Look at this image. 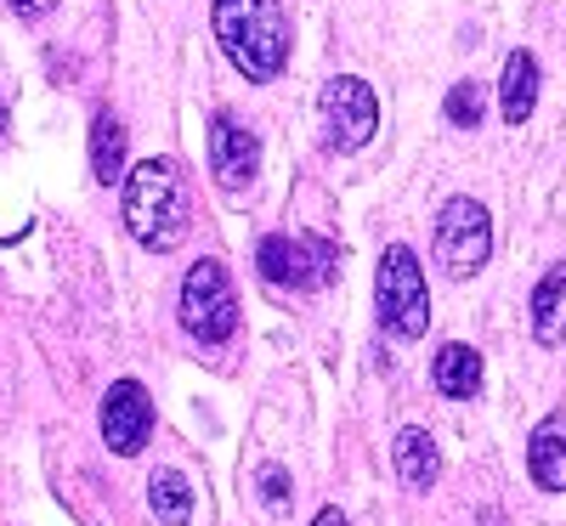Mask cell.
Returning <instances> with one entry per match:
<instances>
[{
  "mask_svg": "<svg viewBox=\"0 0 566 526\" xmlns=\"http://www.w3.org/2000/svg\"><path fill=\"white\" fill-rule=\"evenodd\" d=\"M210 29L221 40L227 63L244 80L266 85L290 69V18H283V0H216L210 7Z\"/></svg>",
  "mask_w": 566,
  "mask_h": 526,
  "instance_id": "6da1fadb",
  "label": "cell"
},
{
  "mask_svg": "<svg viewBox=\"0 0 566 526\" xmlns=\"http://www.w3.org/2000/svg\"><path fill=\"white\" fill-rule=\"evenodd\" d=\"M125 227L142 250H176L187 227H193V199H187V181L176 159H142L125 176Z\"/></svg>",
  "mask_w": 566,
  "mask_h": 526,
  "instance_id": "7a4b0ae2",
  "label": "cell"
},
{
  "mask_svg": "<svg viewBox=\"0 0 566 526\" xmlns=\"http://www.w3.org/2000/svg\"><path fill=\"white\" fill-rule=\"evenodd\" d=\"M374 295H380V323L397 334V340H419L431 328V290H424L419 255L408 244H391L380 255V272H374Z\"/></svg>",
  "mask_w": 566,
  "mask_h": 526,
  "instance_id": "3957f363",
  "label": "cell"
},
{
  "mask_svg": "<svg viewBox=\"0 0 566 526\" xmlns=\"http://www.w3.org/2000/svg\"><path fill=\"white\" fill-rule=\"evenodd\" d=\"M431 250H437V266L464 283V277H476L493 255V215L488 204L476 199H448L442 215H437V232H431Z\"/></svg>",
  "mask_w": 566,
  "mask_h": 526,
  "instance_id": "277c9868",
  "label": "cell"
},
{
  "mask_svg": "<svg viewBox=\"0 0 566 526\" xmlns=\"http://www.w3.org/2000/svg\"><path fill=\"white\" fill-rule=\"evenodd\" d=\"M181 328L193 334L199 346H221L232 328H239V295L227 283L221 261H193L181 277Z\"/></svg>",
  "mask_w": 566,
  "mask_h": 526,
  "instance_id": "5b68a950",
  "label": "cell"
},
{
  "mask_svg": "<svg viewBox=\"0 0 566 526\" xmlns=\"http://www.w3.org/2000/svg\"><path fill=\"white\" fill-rule=\"evenodd\" d=\"M317 119H323V148L357 154L363 141L380 130V97H374L357 74H335L317 91Z\"/></svg>",
  "mask_w": 566,
  "mask_h": 526,
  "instance_id": "8992f818",
  "label": "cell"
},
{
  "mask_svg": "<svg viewBox=\"0 0 566 526\" xmlns=\"http://www.w3.org/2000/svg\"><path fill=\"white\" fill-rule=\"evenodd\" d=\"M255 266H261L266 283H277V290H323V283L340 272V250L317 232H306V238L272 232V238H261Z\"/></svg>",
  "mask_w": 566,
  "mask_h": 526,
  "instance_id": "52a82bcc",
  "label": "cell"
},
{
  "mask_svg": "<svg viewBox=\"0 0 566 526\" xmlns=\"http://www.w3.org/2000/svg\"><path fill=\"white\" fill-rule=\"evenodd\" d=\"M261 170V136L232 119V114H216L210 119V176L227 187V193H244Z\"/></svg>",
  "mask_w": 566,
  "mask_h": 526,
  "instance_id": "ba28073f",
  "label": "cell"
},
{
  "mask_svg": "<svg viewBox=\"0 0 566 526\" xmlns=\"http://www.w3.org/2000/svg\"><path fill=\"white\" fill-rule=\"evenodd\" d=\"M148 436H154V397L142 391L136 379H119V386L103 397V442L119 459H130V453L148 448Z\"/></svg>",
  "mask_w": 566,
  "mask_h": 526,
  "instance_id": "9c48e42d",
  "label": "cell"
},
{
  "mask_svg": "<svg viewBox=\"0 0 566 526\" xmlns=\"http://www.w3.org/2000/svg\"><path fill=\"white\" fill-rule=\"evenodd\" d=\"M527 470L544 493H566V413H549L533 442H527Z\"/></svg>",
  "mask_w": 566,
  "mask_h": 526,
  "instance_id": "30bf717a",
  "label": "cell"
},
{
  "mask_svg": "<svg viewBox=\"0 0 566 526\" xmlns=\"http://www.w3.org/2000/svg\"><path fill=\"white\" fill-rule=\"evenodd\" d=\"M533 334L538 346H566V261H555L533 290Z\"/></svg>",
  "mask_w": 566,
  "mask_h": 526,
  "instance_id": "8fae6325",
  "label": "cell"
},
{
  "mask_svg": "<svg viewBox=\"0 0 566 526\" xmlns=\"http://www.w3.org/2000/svg\"><path fill=\"white\" fill-rule=\"evenodd\" d=\"M499 103H504V119H510V125L533 119V108H538V57H533V52H510V57H504Z\"/></svg>",
  "mask_w": 566,
  "mask_h": 526,
  "instance_id": "7c38bea8",
  "label": "cell"
},
{
  "mask_svg": "<svg viewBox=\"0 0 566 526\" xmlns=\"http://www.w3.org/2000/svg\"><path fill=\"white\" fill-rule=\"evenodd\" d=\"M391 459H397V475H402V487H408V493H424V487L437 482V470H442L437 442L424 436L419 424H402V430H397V448H391Z\"/></svg>",
  "mask_w": 566,
  "mask_h": 526,
  "instance_id": "4fadbf2b",
  "label": "cell"
},
{
  "mask_svg": "<svg viewBox=\"0 0 566 526\" xmlns=\"http://www.w3.org/2000/svg\"><path fill=\"white\" fill-rule=\"evenodd\" d=\"M91 176L103 187H114L125 176V119L114 108L91 114Z\"/></svg>",
  "mask_w": 566,
  "mask_h": 526,
  "instance_id": "5bb4252c",
  "label": "cell"
},
{
  "mask_svg": "<svg viewBox=\"0 0 566 526\" xmlns=\"http://www.w3.org/2000/svg\"><path fill=\"white\" fill-rule=\"evenodd\" d=\"M431 374H437V391L453 397V402H464V397L482 391V357H476V346H459V340L442 346L437 362H431Z\"/></svg>",
  "mask_w": 566,
  "mask_h": 526,
  "instance_id": "9a60e30c",
  "label": "cell"
},
{
  "mask_svg": "<svg viewBox=\"0 0 566 526\" xmlns=\"http://www.w3.org/2000/svg\"><path fill=\"white\" fill-rule=\"evenodd\" d=\"M148 509L159 515V526H187L193 520V482L181 470H154L148 475Z\"/></svg>",
  "mask_w": 566,
  "mask_h": 526,
  "instance_id": "2e32d148",
  "label": "cell"
},
{
  "mask_svg": "<svg viewBox=\"0 0 566 526\" xmlns=\"http://www.w3.org/2000/svg\"><path fill=\"white\" fill-rule=\"evenodd\" d=\"M482 85L476 80H459L453 91H448V103H442V114H448V125H459V130H470V125H482Z\"/></svg>",
  "mask_w": 566,
  "mask_h": 526,
  "instance_id": "e0dca14e",
  "label": "cell"
},
{
  "mask_svg": "<svg viewBox=\"0 0 566 526\" xmlns=\"http://www.w3.org/2000/svg\"><path fill=\"white\" fill-rule=\"evenodd\" d=\"M255 487H261V498H266V504H283V498H290V475H283V464H261Z\"/></svg>",
  "mask_w": 566,
  "mask_h": 526,
  "instance_id": "ac0fdd59",
  "label": "cell"
},
{
  "mask_svg": "<svg viewBox=\"0 0 566 526\" xmlns=\"http://www.w3.org/2000/svg\"><path fill=\"white\" fill-rule=\"evenodd\" d=\"M7 7H12V12H23V18H40V12H52L57 0H7Z\"/></svg>",
  "mask_w": 566,
  "mask_h": 526,
  "instance_id": "d6986e66",
  "label": "cell"
},
{
  "mask_svg": "<svg viewBox=\"0 0 566 526\" xmlns=\"http://www.w3.org/2000/svg\"><path fill=\"white\" fill-rule=\"evenodd\" d=\"M312 526H352V520H346V515H340V509H323V515H317V520H312Z\"/></svg>",
  "mask_w": 566,
  "mask_h": 526,
  "instance_id": "ffe728a7",
  "label": "cell"
},
{
  "mask_svg": "<svg viewBox=\"0 0 566 526\" xmlns=\"http://www.w3.org/2000/svg\"><path fill=\"white\" fill-rule=\"evenodd\" d=\"M482 526H504V515H499V509H488V515H482Z\"/></svg>",
  "mask_w": 566,
  "mask_h": 526,
  "instance_id": "44dd1931",
  "label": "cell"
},
{
  "mask_svg": "<svg viewBox=\"0 0 566 526\" xmlns=\"http://www.w3.org/2000/svg\"><path fill=\"white\" fill-rule=\"evenodd\" d=\"M0 136H7V103H0Z\"/></svg>",
  "mask_w": 566,
  "mask_h": 526,
  "instance_id": "7402d4cb",
  "label": "cell"
}]
</instances>
